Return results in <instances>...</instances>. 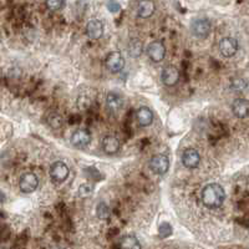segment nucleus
<instances>
[{
  "instance_id": "6e6552de",
  "label": "nucleus",
  "mask_w": 249,
  "mask_h": 249,
  "mask_svg": "<svg viewBox=\"0 0 249 249\" xmlns=\"http://www.w3.org/2000/svg\"><path fill=\"white\" fill-rule=\"evenodd\" d=\"M91 142V135L88 130L79 128L74 131L71 135V143L74 144L77 148H85L88 147Z\"/></svg>"
},
{
  "instance_id": "ddd939ff",
  "label": "nucleus",
  "mask_w": 249,
  "mask_h": 249,
  "mask_svg": "<svg viewBox=\"0 0 249 249\" xmlns=\"http://www.w3.org/2000/svg\"><path fill=\"white\" fill-rule=\"evenodd\" d=\"M238 50V41L234 37H223L219 41V51L226 57H231L235 55Z\"/></svg>"
},
{
  "instance_id": "2eb2a0df",
  "label": "nucleus",
  "mask_w": 249,
  "mask_h": 249,
  "mask_svg": "<svg viewBox=\"0 0 249 249\" xmlns=\"http://www.w3.org/2000/svg\"><path fill=\"white\" fill-rule=\"evenodd\" d=\"M232 112L238 119H246L249 115V102L244 99H237L232 104Z\"/></svg>"
},
{
  "instance_id": "dca6fc26",
  "label": "nucleus",
  "mask_w": 249,
  "mask_h": 249,
  "mask_svg": "<svg viewBox=\"0 0 249 249\" xmlns=\"http://www.w3.org/2000/svg\"><path fill=\"white\" fill-rule=\"evenodd\" d=\"M101 147L104 152L107 155H113L120 150V141L117 137L112 136V135H107L102 139L101 141Z\"/></svg>"
},
{
  "instance_id": "423d86ee",
  "label": "nucleus",
  "mask_w": 249,
  "mask_h": 249,
  "mask_svg": "<svg viewBox=\"0 0 249 249\" xmlns=\"http://www.w3.org/2000/svg\"><path fill=\"white\" fill-rule=\"evenodd\" d=\"M150 168L156 175H164L170 170V160L167 156L156 155L150 160Z\"/></svg>"
},
{
  "instance_id": "f257e3e1",
  "label": "nucleus",
  "mask_w": 249,
  "mask_h": 249,
  "mask_svg": "<svg viewBox=\"0 0 249 249\" xmlns=\"http://www.w3.org/2000/svg\"><path fill=\"white\" fill-rule=\"evenodd\" d=\"M201 199L207 208H219L226 199V192L221 184L210 183L202 190Z\"/></svg>"
},
{
  "instance_id": "412c9836",
  "label": "nucleus",
  "mask_w": 249,
  "mask_h": 249,
  "mask_svg": "<svg viewBox=\"0 0 249 249\" xmlns=\"http://www.w3.org/2000/svg\"><path fill=\"white\" fill-rule=\"evenodd\" d=\"M48 122L50 124V127L54 128V130H59V128L62 127V124H64L62 117L60 115H57V113H50Z\"/></svg>"
},
{
  "instance_id": "39448f33",
  "label": "nucleus",
  "mask_w": 249,
  "mask_h": 249,
  "mask_svg": "<svg viewBox=\"0 0 249 249\" xmlns=\"http://www.w3.org/2000/svg\"><path fill=\"white\" fill-rule=\"evenodd\" d=\"M106 68L112 74H117L124 68V57L119 51H112L106 56Z\"/></svg>"
},
{
  "instance_id": "4468645a",
  "label": "nucleus",
  "mask_w": 249,
  "mask_h": 249,
  "mask_svg": "<svg viewBox=\"0 0 249 249\" xmlns=\"http://www.w3.org/2000/svg\"><path fill=\"white\" fill-rule=\"evenodd\" d=\"M86 35L92 40L100 39L104 35V24L97 19L90 20L86 25Z\"/></svg>"
},
{
  "instance_id": "9d476101",
  "label": "nucleus",
  "mask_w": 249,
  "mask_h": 249,
  "mask_svg": "<svg viewBox=\"0 0 249 249\" xmlns=\"http://www.w3.org/2000/svg\"><path fill=\"white\" fill-rule=\"evenodd\" d=\"M97 99V92L93 89H89V90L82 91L77 97V106L82 110H88L89 107L95 104Z\"/></svg>"
},
{
  "instance_id": "5701e85b",
  "label": "nucleus",
  "mask_w": 249,
  "mask_h": 249,
  "mask_svg": "<svg viewBox=\"0 0 249 249\" xmlns=\"http://www.w3.org/2000/svg\"><path fill=\"white\" fill-rule=\"evenodd\" d=\"M46 6L49 9H51V10H59L60 8L64 6V1H48Z\"/></svg>"
},
{
  "instance_id": "9b49d317",
  "label": "nucleus",
  "mask_w": 249,
  "mask_h": 249,
  "mask_svg": "<svg viewBox=\"0 0 249 249\" xmlns=\"http://www.w3.org/2000/svg\"><path fill=\"white\" fill-rule=\"evenodd\" d=\"M199 162H201V156L197 150L188 148L182 153V163H183L184 167L192 170V168L198 167Z\"/></svg>"
},
{
  "instance_id": "7ed1b4c3",
  "label": "nucleus",
  "mask_w": 249,
  "mask_h": 249,
  "mask_svg": "<svg viewBox=\"0 0 249 249\" xmlns=\"http://www.w3.org/2000/svg\"><path fill=\"white\" fill-rule=\"evenodd\" d=\"M49 175H50V178L53 179V182H55V183H61V182H64L66 178H68V176H69L68 164L62 161L54 162V163L51 164Z\"/></svg>"
},
{
  "instance_id": "20e7f679",
  "label": "nucleus",
  "mask_w": 249,
  "mask_h": 249,
  "mask_svg": "<svg viewBox=\"0 0 249 249\" xmlns=\"http://www.w3.org/2000/svg\"><path fill=\"white\" fill-rule=\"evenodd\" d=\"M124 97L115 91L108 93L107 97H106V108L112 116H117L121 112L122 108H124Z\"/></svg>"
},
{
  "instance_id": "b1692460",
  "label": "nucleus",
  "mask_w": 249,
  "mask_h": 249,
  "mask_svg": "<svg viewBox=\"0 0 249 249\" xmlns=\"http://www.w3.org/2000/svg\"><path fill=\"white\" fill-rule=\"evenodd\" d=\"M108 8L112 9V12H117V10H119V9H120V5H119V4L111 3V4H108Z\"/></svg>"
},
{
  "instance_id": "f03ea898",
  "label": "nucleus",
  "mask_w": 249,
  "mask_h": 249,
  "mask_svg": "<svg viewBox=\"0 0 249 249\" xmlns=\"http://www.w3.org/2000/svg\"><path fill=\"white\" fill-rule=\"evenodd\" d=\"M192 34L198 39H206L211 34V21L206 18L195 19L191 24Z\"/></svg>"
},
{
  "instance_id": "a211bd4d",
  "label": "nucleus",
  "mask_w": 249,
  "mask_h": 249,
  "mask_svg": "<svg viewBox=\"0 0 249 249\" xmlns=\"http://www.w3.org/2000/svg\"><path fill=\"white\" fill-rule=\"evenodd\" d=\"M155 3L152 1H141L137 6V15L142 19H147L155 13Z\"/></svg>"
},
{
  "instance_id": "4be33fe9",
  "label": "nucleus",
  "mask_w": 249,
  "mask_h": 249,
  "mask_svg": "<svg viewBox=\"0 0 249 249\" xmlns=\"http://www.w3.org/2000/svg\"><path fill=\"white\" fill-rule=\"evenodd\" d=\"M97 217L101 218V219H107L110 217V210H108L105 202H100L97 204Z\"/></svg>"
},
{
  "instance_id": "0eeeda50",
  "label": "nucleus",
  "mask_w": 249,
  "mask_h": 249,
  "mask_svg": "<svg viewBox=\"0 0 249 249\" xmlns=\"http://www.w3.org/2000/svg\"><path fill=\"white\" fill-rule=\"evenodd\" d=\"M39 186V178L33 172L24 173L21 177H20L19 181V188L21 192L24 193H31L34 192L35 190Z\"/></svg>"
},
{
  "instance_id": "f8f14e48",
  "label": "nucleus",
  "mask_w": 249,
  "mask_h": 249,
  "mask_svg": "<svg viewBox=\"0 0 249 249\" xmlns=\"http://www.w3.org/2000/svg\"><path fill=\"white\" fill-rule=\"evenodd\" d=\"M162 82L166 86H175L179 80V71L178 69L172 65H168L162 70L161 74Z\"/></svg>"
},
{
  "instance_id": "aec40b11",
  "label": "nucleus",
  "mask_w": 249,
  "mask_h": 249,
  "mask_svg": "<svg viewBox=\"0 0 249 249\" xmlns=\"http://www.w3.org/2000/svg\"><path fill=\"white\" fill-rule=\"evenodd\" d=\"M142 41H140L139 39H132L128 44V54L132 57H139L142 54Z\"/></svg>"
},
{
  "instance_id": "6ab92c4d",
  "label": "nucleus",
  "mask_w": 249,
  "mask_h": 249,
  "mask_svg": "<svg viewBox=\"0 0 249 249\" xmlns=\"http://www.w3.org/2000/svg\"><path fill=\"white\" fill-rule=\"evenodd\" d=\"M120 249H141V244L135 235L128 234L121 238Z\"/></svg>"
},
{
  "instance_id": "f3484780",
  "label": "nucleus",
  "mask_w": 249,
  "mask_h": 249,
  "mask_svg": "<svg viewBox=\"0 0 249 249\" xmlns=\"http://www.w3.org/2000/svg\"><path fill=\"white\" fill-rule=\"evenodd\" d=\"M137 124L142 127H147L153 121V112L148 107H140L136 112Z\"/></svg>"
},
{
  "instance_id": "1a4fd4ad",
  "label": "nucleus",
  "mask_w": 249,
  "mask_h": 249,
  "mask_svg": "<svg viewBox=\"0 0 249 249\" xmlns=\"http://www.w3.org/2000/svg\"><path fill=\"white\" fill-rule=\"evenodd\" d=\"M147 55L153 62H160L166 56V48L161 41H152L147 46Z\"/></svg>"
}]
</instances>
